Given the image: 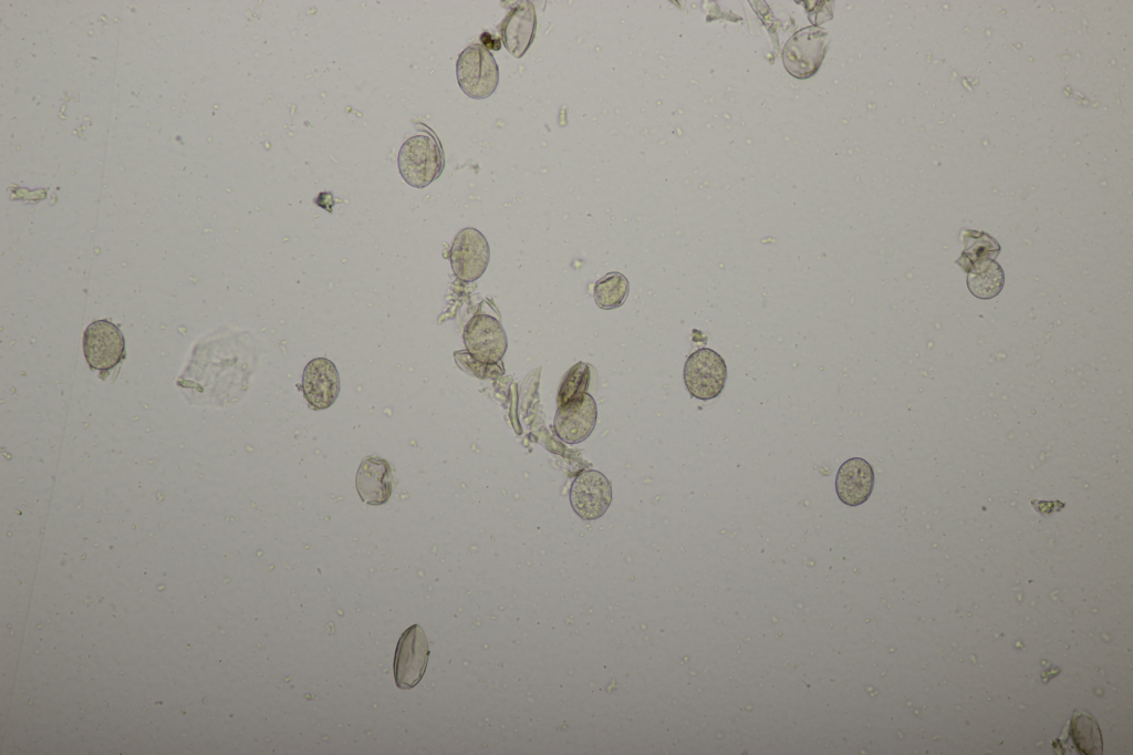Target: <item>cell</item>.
I'll list each match as a JSON object with an SVG mask.
<instances>
[{
  "label": "cell",
  "mask_w": 1133,
  "mask_h": 755,
  "mask_svg": "<svg viewBox=\"0 0 1133 755\" xmlns=\"http://www.w3.org/2000/svg\"><path fill=\"white\" fill-rule=\"evenodd\" d=\"M398 169L410 186L424 188L439 177L444 169V152L437 136L425 134L407 138L398 153Z\"/></svg>",
  "instance_id": "1"
},
{
  "label": "cell",
  "mask_w": 1133,
  "mask_h": 755,
  "mask_svg": "<svg viewBox=\"0 0 1133 755\" xmlns=\"http://www.w3.org/2000/svg\"><path fill=\"white\" fill-rule=\"evenodd\" d=\"M456 75L462 92L472 99L490 96L499 83V69L493 55L478 43L461 51L456 63Z\"/></svg>",
  "instance_id": "2"
},
{
  "label": "cell",
  "mask_w": 1133,
  "mask_h": 755,
  "mask_svg": "<svg viewBox=\"0 0 1133 755\" xmlns=\"http://www.w3.org/2000/svg\"><path fill=\"white\" fill-rule=\"evenodd\" d=\"M727 379L724 359L708 348L693 352L684 366V382L692 396L707 401L718 396Z\"/></svg>",
  "instance_id": "3"
},
{
  "label": "cell",
  "mask_w": 1133,
  "mask_h": 755,
  "mask_svg": "<svg viewBox=\"0 0 1133 755\" xmlns=\"http://www.w3.org/2000/svg\"><path fill=\"white\" fill-rule=\"evenodd\" d=\"M462 339L470 356L484 364L499 362L508 348L507 334L501 322L486 313H478L468 321Z\"/></svg>",
  "instance_id": "4"
},
{
  "label": "cell",
  "mask_w": 1133,
  "mask_h": 755,
  "mask_svg": "<svg viewBox=\"0 0 1133 755\" xmlns=\"http://www.w3.org/2000/svg\"><path fill=\"white\" fill-rule=\"evenodd\" d=\"M428 642L418 624L407 628L401 635L394 656V678L397 687L408 690L422 680L428 663Z\"/></svg>",
  "instance_id": "5"
},
{
  "label": "cell",
  "mask_w": 1133,
  "mask_h": 755,
  "mask_svg": "<svg viewBox=\"0 0 1133 755\" xmlns=\"http://www.w3.org/2000/svg\"><path fill=\"white\" fill-rule=\"evenodd\" d=\"M83 351L92 370L108 372L125 358L124 337L111 321H93L84 331Z\"/></svg>",
  "instance_id": "6"
},
{
  "label": "cell",
  "mask_w": 1133,
  "mask_h": 755,
  "mask_svg": "<svg viewBox=\"0 0 1133 755\" xmlns=\"http://www.w3.org/2000/svg\"><path fill=\"white\" fill-rule=\"evenodd\" d=\"M490 259L489 244L476 228L461 229L451 244L449 260L455 276L465 282L479 279Z\"/></svg>",
  "instance_id": "7"
},
{
  "label": "cell",
  "mask_w": 1133,
  "mask_h": 755,
  "mask_svg": "<svg viewBox=\"0 0 1133 755\" xmlns=\"http://www.w3.org/2000/svg\"><path fill=\"white\" fill-rule=\"evenodd\" d=\"M570 503L573 510L584 520L602 517L612 501L610 480L599 470L590 469L580 473L570 488Z\"/></svg>",
  "instance_id": "8"
},
{
  "label": "cell",
  "mask_w": 1133,
  "mask_h": 755,
  "mask_svg": "<svg viewBox=\"0 0 1133 755\" xmlns=\"http://www.w3.org/2000/svg\"><path fill=\"white\" fill-rule=\"evenodd\" d=\"M827 33L805 28L790 38L783 49V64L790 74L808 77L815 73L825 52Z\"/></svg>",
  "instance_id": "9"
},
{
  "label": "cell",
  "mask_w": 1133,
  "mask_h": 755,
  "mask_svg": "<svg viewBox=\"0 0 1133 755\" xmlns=\"http://www.w3.org/2000/svg\"><path fill=\"white\" fill-rule=\"evenodd\" d=\"M596 416V403L591 394L584 392L559 404L554 417V428L563 442L576 444L592 433Z\"/></svg>",
  "instance_id": "10"
},
{
  "label": "cell",
  "mask_w": 1133,
  "mask_h": 755,
  "mask_svg": "<svg viewBox=\"0 0 1133 755\" xmlns=\"http://www.w3.org/2000/svg\"><path fill=\"white\" fill-rule=\"evenodd\" d=\"M302 389L312 408L330 407L340 393V376L334 363L325 358L311 360L303 371Z\"/></svg>",
  "instance_id": "11"
},
{
  "label": "cell",
  "mask_w": 1133,
  "mask_h": 755,
  "mask_svg": "<svg viewBox=\"0 0 1133 755\" xmlns=\"http://www.w3.org/2000/svg\"><path fill=\"white\" fill-rule=\"evenodd\" d=\"M873 485V468L861 457L845 461L836 473V495L845 505L859 506L865 503L872 494Z\"/></svg>",
  "instance_id": "12"
},
{
  "label": "cell",
  "mask_w": 1133,
  "mask_h": 755,
  "mask_svg": "<svg viewBox=\"0 0 1133 755\" xmlns=\"http://www.w3.org/2000/svg\"><path fill=\"white\" fill-rule=\"evenodd\" d=\"M356 490L368 505L385 504L393 490V472L388 462L378 456L365 457L356 473Z\"/></svg>",
  "instance_id": "13"
},
{
  "label": "cell",
  "mask_w": 1133,
  "mask_h": 755,
  "mask_svg": "<svg viewBox=\"0 0 1133 755\" xmlns=\"http://www.w3.org/2000/svg\"><path fill=\"white\" fill-rule=\"evenodd\" d=\"M537 17L532 2H518L501 22L502 43L514 58L520 59L536 35Z\"/></svg>",
  "instance_id": "14"
},
{
  "label": "cell",
  "mask_w": 1133,
  "mask_h": 755,
  "mask_svg": "<svg viewBox=\"0 0 1133 755\" xmlns=\"http://www.w3.org/2000/svg\"><path fill=\"white\" fill-rule=\"evenodd\" d=\"M1069 737L1079 754H1102V736L1099 725L1090 714L1075 711L1071 718Z\"/></svg>",
  "instance_id": "15"
},
{
  "label": "cell",
  "mask_w": 1133,
  "mask_h": 755,
  "mask_svg": "<svg viewBox=\"0 0 1133 755\" xmlns=\"http://www.w3.org/2000/svg\"><path fill=\"white\" fill-rule=\"evenodd\" d=\"M630 282L620 272L613 271L600 278L593 289V298L596 306L604 310L621 307L627 298Z\"/></svg>",
  "instance_id": "16"
},
{
  "label": "cell",
  "mask_w": 1133,
  "mask_h": 755,
  "mask_svg": "<svg viewBox=\"0 0 1133 755\" xmlns=\"http://www.w3.org/2000/svg\"><path fill=\"white\" fill-rule=\"evenodd\" d=\"M968 288L978 298L988 299L998 294L1004 285V272L995 261L973 267L967 278Z\"/></svg>",
  "instance_id": "17"
},
{
  "label": "cell",
  "mask_w": 1133,
  "mask_h": 755,
  "mask_svg": "<svg viewBox=\"0 0 1133 755\" xmlns=\"http://www.w3.org/2000/svg\"><path fill=\"white\" fill-rule=\"evenodd\" d=\"M581 364L574 366L565 381L563 382L559 393V404L566 402L582 393H584V369H580Z\"/></svg>",
  "instance_id": "18"
}]
</instances>
